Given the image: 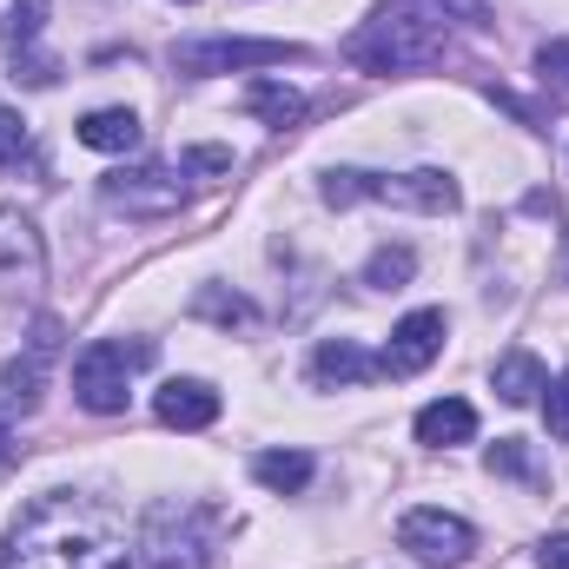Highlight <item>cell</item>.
Listing matches in <instances>:
<instances>
[{
	"label": "cell",
	"instance_id": "obj_1",
	"mask_svg": "<svg viewBox=\"0 0 569 569\" xmlns=\"http://www.w3.org/2000/svg\"><path fill=\"white\" fill-rule=\"evenodd\" d=\"M140 543H127V523L80 490H47L20 510L7 530L0 569H133Z\"/></svg>",
	"mask_w": 569,
	"mask_h": 569
},
{
	"label": "cell",
	"instance_id": "obj_13",
	"mask_svg": "<svg viewBox=\"0 0 569 569\" xmlns=\"http://www.w3.org/2000/svg\"><path fill=\"white\" fill-rule=\"evenodd\" d=\"M152 411H159V425H172V430H206V425H219V391L206 378H166Z\"/></svg>",
	"mask_w": 569,
	"mask_h": 569
},
{
	"label": "cell",
	"instance_id": "obj_30",
	"mask_svg": "<svg viewBox=\"0 0 569 569\" xmlns=\"http://www.w3.org/2000/svg\"><path fill=\"white\" fill-rule=\"evenodd\" d=\"M179 7H192V0H179Z\"/></svg>",
	"mask_w": 569,
	"mask_h": 569
},
{
	"label": "cell",
	"instance_id": "obj_16",
	"mask_svg": "<svg viewBox=\"0 0 569 569\" xmlns=\"http://www.w3.org/2000/svg\"><path fill=\"white\" fill-rule=\"evenodd\" d=\"M543 385H550V371L537 365V351H503V358L490 365V391H497L503 405H537Z\"/></svg>",
	"mask_w": 569,
	"mask_h": 569
},
{
	"label": "cell",
	"instance_id": "obj_5",
	"mask_svg": "<svg viewBox=\"0 0 569 569\" xmlns=\"http://www.w3.org/2000/svg\"><path fill=\"white\" fill-rule=\"evenodd\" d=\"M146 365H152V338H93L73 358V398L93 418H120L127 411V385Z\"/></svg>",
	"mask_w": 569,
	"mask_h": 569
},
{
	"label": "cell",
	"instance_id": "obj_7",
	"mask_svg": "<svg viewBox=\"0 0 569 569\" xmlns=\"http://www.w3.org/2000/svg\"><path fill=\"white\" fill-rule=\"evenodd\" d=\"M100 206H107V212H127V219H166V212L186 206V172H179V159H172V166H166V159L120 166V172L100 179Z\"/></svg>",
	"mask_w": 569,
	"mask_h": 569
},
{
	"label": "cell",
	"instance_id": "obj_19",
	"mask_svg": "<svg viewBox=\"0 0 569 569\" xmlns=\"http://www.w3.org/2000/svg\"><path fill=\"white\" fill-rule=\"evenodd\" d=\"M311 450H259L252 457V477L266 483V490H279V497H298L305 483H311Z\"/></svg>",
	"mask_w": 569,
	"mask_h": 569
},
{
	"label": "cell",
	"instance_id": "obj_15",
	"mask_svg": "<svg viewBox=\"0 0 569 569\" xmlns=\"http://www.w3.org/2000/svg\"><path fill=\"white\" fill-rule=\"evenodd\" d=\"M418 443L425 450H450V443H470L477 437V405H463V398H437L418 411Z\"/></svg>",
	"mask_w": 569,
	"mask_h": 569
},
{
	"label": "cell",
	"instance_id": "obj_8",
	"mask_svg": "<svg viewBox=\"0 0 569 569\" xmlns=\"http://www.w3.org/2000/svg\"><path fill=\"white\" fill-rule=\"evenodd\" d=\"M47 284V239L20 206H0V305L40 298Z\"/></svg>",
	"mask_w": 569,
	"mask_h": 569
},
{
	"label": "cell",
	"instance_id": "obj_27",
	"mask_svg": "<svg viewBox=\"0 0 569 569\" xmlns=\"http://www.w3.org/2000/svg\"><path fill=\"white\" fill-rule=\"evenodd\" d=\"M437 13H457L463 27H490V0H437Z\"/></svg>",
	"mask_w": 569,
	"mask_h": 569
},
{
	"label": "cell",
	"instance_id": "obj_2",
	"mask_svg": "<svg viewBox=\"0 0 569 569\" xmlns=\"http://www.w3.org/2000/svg\"><path fill=\"white\" fill-rule=\"evenodd\" d=\"M345 60L365 73H411V67H437L443 60V27L430 20L418 0H385L351 40Z\"/></svg>",
	"mask_w": 569,
	"mask_h": 569
},
{
	"label": "cell",
	"instance_id": "obj_18",
	"mask_svg": "<svg viewBox=\"0 0 569 569\" xmlns=\"http://www.w3.org/2000/svg\"><path fill=\"white\" fill-rule=\"evenodd\" d=\"M246 107H252L266 127H279V133L305 120V93H298V87H284V80H272V73H259V80L246 87Z\"/></svg>",
	"mask_w": 569,
	"mask_h": 569
},
{
	"label": "cell",
	"instance_id": "obj_20",
	"mask_svg": "<svg viewBox=\"0 0 569 569\" xmlns=\"http://www.w3.org/2000/svg\"><path fill=\"white\" fill-rule=\"evenodd\" d=\"M411 272H418V252H411V246H378V252L365 259V284H371V291H398Z\"/></svg>",
	"mask_w": 569,
	"mask_h": 569
},
{
	"label": "cell",
	"instance_id": "obj_6",
	"mask_svg": "<svg viewBox=\"0 0 569 569\" xmlns=\"http://www.w3.org/2000/svg\"><path fill=\"white\" fill-rule=\"evenodd\" d=\"M291 60H305L298 40H246V33H186V40H172V67L186 80L259 73V67H291Z\"/></svg>",
	"mask_w": 569,
	"mask_h": 569
},
{
	"label": "cell",
	"instance_id": "obj_4",
	"mask_svg": "<svg viewBox=\"0 0 569 569\" xmlns=\"http://www.w3.org/2000/svg\"><path fill=\"white\" fill-rule=\"evenodd\" d=\"M325 206H358V199H378V206H405V212H457L463 192L450 172L418 166V172H358V166H331L325 172Z\"/></svg>",
	"mask_w": 569,
	"mask_h": 569
},
{
	"label": "cell",
	"instance_id": "obj_22",
	"mask_svg": "<svg viewBox=\"0 0 569 569\" xmlns=\"http://www.w3.org/2000/svg\"><path fill=\"white\" fill-rule=\"evenodd\" d=\"M179 172H186V179H226V172H232V152H226V146H186V152H179Z\"/></svg>",
	"mask_w": 569,
	"mask_h": 569
},
{
	"label": "cell",
	"instance_id": "obj_17",
	"mask_svg": "<svg viewBox=\"0 0 569 569\" xmlns=\"http://www.w3.org/2000/svg\"><path fill=\"white\" fill-rule=\"evenodd\" d=\"M146 127L133 107H100V113H87L80 120V146H93V152H140Z\"/></svg>",
	"mask_w": 569,
	"mask_h": 569
},
{
	"label": "cell",
	"instance_id": "obj_29",
	"mask_svg": "<svg viewBox=\"0 0 569 569\" xmlns=\"http://www.w3.org/2000/svg\"><path fill=\"white\" fill-rule=\"evenodd\" d=\"M20 463V443H13V430L0 425V470H13Z\"/></svg>",
	"mask_w": 569,
	"mask_h": 569
},
{
	"label": "cell",
	"instance_id": "obj_23",
	"mask_svg": "<svg viewBox=\"0 0 569 569\" xmlns=\"http://www.w3.org/2000/svg\"><path fill=\"white\" fill-rule=\"evenodd\" d=\"M543 425H550V437H563L569 443V371L543 385Z\"/></svg>",
	"mask_w": 569,
	"mask_h": 569
},
{
	"label": "cell",
	"instance_id": "obj_26",
	"mask_svg": "<svg viewBox=\"0 0 569 569\" xmlns=\"http://www.w3.org/2000/svg\"><path fill=\"white\" fill-rule=\"evenodd\" d=\"M537 67H543V80H557V87L569 93V40H543Z\"/></svg>",
	"mask_w": 569,
	"mask_h": 569
},
{
	"label": "cell",
	"instance_id": "obj_12",
	"mask_svg": "<svg viewBox=\"0 0 569 569\" xmlns=\"http://www.w3.org/2000/svg\"><path fill=\"white\" fill-rule=\"evenodd\" d=\"M47 13H53V0H13V7H7V20H0V47L13 53V80H27V87H53V80H60V60L33 53V40H40Z\"/></svg>",
	"mask_w": 569,
	"mask_h": 569
},
{
	"label": "cell",
	"instance_id": "obj_25",
	"mask_svg": "<svg viewBox=\"0 0 569 569\" xmlns=\"http://www.w3.org/2000/svg\"><path fill=\"white\" fill-rule=\"evenodd\" d=\"M20 152H27V120L0 107V166H20Z\"/></svg>",
	"mask_w": 569,
	"mask_h": 569
},
{
	"label": "cell",
	"instance_id": "obj_10",
	"mask_svg": "<svg viewBox=\"0 0 569 569\" xmlns=\"http://www.w3.org/2000/svg\"><path fill=\"white\" fill-rule=\"evenodd\" d=\"M53 358H60V318L53 311H40L33 318V338H27V351L0 371V391H7V411H40V391H47V371H53Z\"/></svg>",
	"mask_w": 569,
	"mask_h": 569
},
{
	"label": "cell",
	"instance_id": "obj_24",
	"mask_svg": "<svg viewBox=\"0 0 569 569\" xmlns=\"http://www.w3.org/2000/svg\"><path fill=\"white\" fill-rule=\"evenodd\" d=\"M490 470H497V477H537V470H530V450H523L517 437H497V443H490Z\"/></svg>",
	"mask_w": 569,
	"mask_h": 569
},
{
	"label": "cell",
	"instance_id": "obj_11",
	"mask_svg": "<svg viewBox=\"0 0 569 569\" xmlns=\"http://www.w3.org/2000/svg\"><path fill=\"white\" fill-rule=\"evenodd\" d=\"M443 338H450V318L443 311H411V318H398V331H391V345L378 351V371L385 378H418L437 365V351H443Z\"/></svg>",
	"mask_w": 569,
	"mask_h": 569
},
{
	"label": "cell",
	"instance_id": "obj_14",
	"mask_svg": "<svg viewBox=\"0 0 569 569\" xmlns=\"http://www.w3.org/2000/svg\"><path fill=\"white\" fill-rule=\"evenodd\" d=\"M371 378H385V371H378V358H371L365 345H351V338H325V345L311 351V385H318V391H331V385H371Z\"/></svg>",
	"mask_w": 569,
	"mask_h": 569
},
{
	"label": "cell",
	"instance_id": "obj_3",
	"mask_svg": "<svg viewBox=\"0 0 569 569\" xmlns=\"http://www.w3.org/2000/svg\"><path fill=\"white\" fill-rule=\"evenodd\" d=\"M226 537V510L199 497H159L140 523V563L146 569H212Z\"/></svg>",
	"mask_w": 569,
	"mask_h": 569
},
{
	"label": "cell",
	"instance_id": "obj_21",
	"mask_svg": "<svg viewBox=\"0 0 569 569\" xmlns=\"http://www.w3.org/2000/svg\"><path fill=\"white\" fill-rule=\"evenodd\" d=\"M192 311H199V318H219V325H252V318H259V311H252V305H246V298H239V291H232V298H226V291H219V284H206V291H199V305H192Z\"/></svg>",
	"mask_w": 569,
	"mask_h": 569
},
{
	"label": "cell",
	"instance_id": "obj_9",
	"mask_svg": "<svg viewBox=\"0 0 569 569\" xmlns=\"http://www.w3.org/2000/svg\"><path fill=\"white\" fill-rule=\"evenodd\" d=\"M398 543L430 569H463L477 557V530H470L463 517H450V510H405Z\"/></svg>",
	"mask_w": 569,
	"mask_h": 569
},
{
	"label": "cell",
	"instance_id": "obj_28",
	"mask_svg": "<svg viewBox=\"0 0 569 569\" xmlns=\"http://www.w3.org/2000/svg\"><path fill=\"white\" fill-rule=\"evenodd\" d=\"M537 569H569V537H543L537 543Z\"/></svg>",
	"mask_w": 569,
	"mask_h": 569
}]
</instances>
